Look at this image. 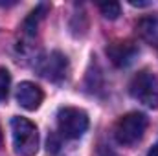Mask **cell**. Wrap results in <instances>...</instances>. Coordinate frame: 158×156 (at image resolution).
<instances>
[{
    "label": "cell",
    "instance_id": "1",
    "mask_svg": "<svg viewBox=\"0 0 158 156\" xmlns=\"http://www.w3.org/2000/svg\"><path fill=\"white\" fill-rule=\"evenodd\" d=\"M11 134H13V147L19 156H35L39 149V132L37 127L26 117H13L11 119Z\"/></svg>",
    "mask_w": 158,
    "mask_h": 156
},
{
    "label": "cell",
    "instance_id": "2",
    "mask_svg": "<svg viewBox=\"0 0 158 156\" xmlns=\"http://www.w3.org/2000/svg\"><path fill=\"white\" fill-rule=\"evenodd\" d=\"M129 92L142 105L149 109H158V76L155 72H138L129 84Z\"/></svg>",
    "mask_w": 158,
    "mask_h": 156
},
{
    "label": "cell",
    "instance_id": "3",
    "mask_svg": "<svg viewBox=\"0 0 158 156\" xmlns=\"http://www.w3.org/2000/svg\"><path fill=\"white\" fill-rule=\"evenodd\" d=\"M147 129V117L142 112H129L114 125V138L121 145H134L142 140Z\"/></svg>",
    "mask_w": 158,
    "mask_h": 156
},
{
    "label": "cell",
    "instance_id": "4",
    "mask_svg": "<svg viewBox=\"0 0 158 156\" xmlns=\"http://www.w3.org/2000/svg\"><path fill=\"white\" fill-rule=\"evenodd\" d=\"M57 129L64 138H81L88 129V116L76 107H63L57 112Z\"/></svg>",
    "mask_w": 158,
    "mask_h": 156
},
{
    "label": "cell",
    "instance_id": "5",
    "mask_svg": "<svg viewBox=\"0 0 158 156\" xmlns=\"http://www.w3.org/2000/svg\"><path fill=\"white\" fill-rule=\"evenodd\" d=\"M138 53H140L138 44L132 40H116L107 46V55H109L110 63L118 68H125V66L132 64L134 59L138 57Z\"/></svg>",
    "mask_w": 158,
    "mask_h": 156
},
{
    "label": "cell",
    "instance_id": "6",
    "mask_svg": "<svg viewBox=\"0 0 158 156\" xmlns=\"http://www.w3.org/2000/svg\"><path fill=\"white\" fill-rule=\"evenodd\" d=\"M39 70L40 74L50 81H61L68 72V61L61 51H52L48 57L42 59Z\"/></svg>",
    "mask_w": 158,
    "mask_h": 156
},
{
    "label": "cell",
    "instance_id": "7",
    "mask_svg": "<svg viewBox=\"0 0 158 156\" xmlns=\"http://www.w3.org/2000/svg\"><path fill=\"white\" fill-rule=\"evenodd\" d=\"M42 99H44V94H42L39 84H35L31 81H24V83L19 84V88H17V101H19V105L22 109L37 110L40 107V103H42Z\"/></svg>",
    "mask_w": 158,
    "mask_h": 156
},
{
    "label": "cell",
    "instance_id": "8",
    "mask_svg": "<svg viewBox=\"0 0 158 156\" xmlns=\"http://www.w3.org/2000/svg\"><path fill=\"white\" fill-rule=\"evenodd\" d=\"M138 31L142 39L147 44H151L158 51V18H143L138 24Z\"/></svg>",
    "mask_w": 158,
    "mask_h": 156
},
{
    "label": "cell",
    "instance_id": "9",
    "mask_svg": "<svg viewBox=\"0 0 158 156\" xmlns=\"http://www.w3.org/2000/svg\"><path fill=\"white\" fill-rule=\"evenodd\" d=\"M99 11L103 13V17H105V18L114 20V18H118V17H119L121 7H119L118 2H101V4H99Z\"/></svg>",
    "mask_w": 158,
    "mask_h": 156
},
{
    "label": "cell",
    "instance_id": "10",
    "mask_svg": "<svg viewBox=\"0 0 158 156\" xmlns=\"http://www.w3.org/2000/svg\"><path fill=\"white\" fill-rule=\"evenodd\" d=\"M44 11H46V6H39L35 11L30 13V17H28V20H26V30H28V33H33V31H35V28H37V20L44 17V15H42Z\"/></svg>",
    "mask_w": 158,
    "mask_h": 156
},
{
    "label": "cell",
    "instance_id": "11",
    "mask_svg": "<svg viewBox=\"0 0 158 156\" xmlns=\"http://www.w3.org/2000/svg\"><path fill=\"white\" fill-rule=\"evenodd\" d=\"M9 84H11L9 70H7V68H0V101H4V99L7 97Z\"/></svg>",
    "mask_w": 158,
    "mask_h": 156
},
{
    "label": "cell",
    "instance_id": "12",
    "mask_svg": "<svg viewBox=\"0 0 158 156\" xmlns=\"http://www.w3.org/2000/svg\"><path fill=\"white\" fill-rule=\"evenodd\" d=\"M147 156H158V143L151 149V151H149V153H147Z\"/></svg>",
    "mask_w": 158,
    "mask_h": 156
},
{
    "label": "cell",
    "instance_id": "13",
    "mask_svg": "<svg viewBox=\"0 0 158 156\" xmlns=\"http://www.w3.org/2000/svg\"><path fill=\"white\" fill-rule=\"evenodd\" d=\"M0 145H2V130H0Z\"/></svg>",
    "mask_w": 158,
    "mask_h": 156
}]
</instances>
